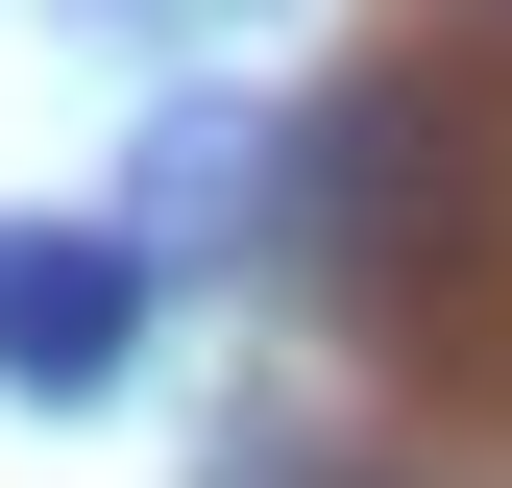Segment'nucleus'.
Segmentation results:
<instances>
[{
  "instance_id": "f257e3e1",
  "label": "nucleus",
  "mask_w": 512,
  "mask_h": 488,
  "mask_svg": "<svg viewBox=\"0 0 512 488\" xmlns=\"http://www.w3.org/2000/svg\"><path fill=\"white\" fill-rule=\"evenodd\" d=\"M147 293H171V244H122V220H0V391H122Z\"/></svg>"
}]
</instances>
